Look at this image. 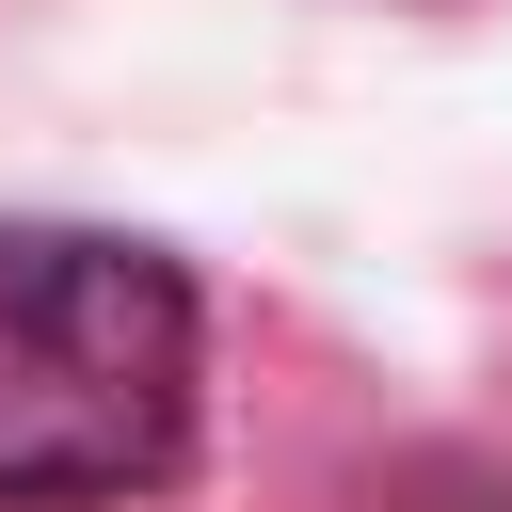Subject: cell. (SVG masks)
<instances>
[{
  "instance_id": "1",
  "label": "cell",
  "mask_w": 512,
  "mask_h": 512,
  "mask_svg": "<svg viewBox=\"0 0 512 512\" xmlns=\"http://www.w3.org/2000/svg\"><path fill=\"white\" fill-rule=\"evenodd\" d=\"M208 384L192 272L128 224H0V512L176 480Z\"/></svg>"
}]
</instances>
